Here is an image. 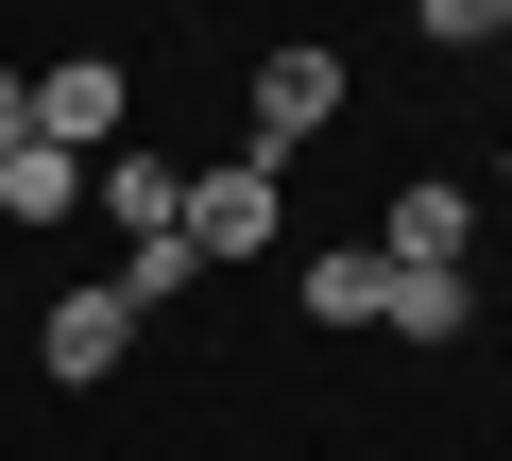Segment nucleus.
<instances>
[{
  "mask_svg": "<svg viewBox=\"0 0 512 461\" xmlns=\"http://www.w3.org/2000/svg\"><path fill=\"white\" fill-rule=\"evenodd\" d=\"M376 257H393V274H461V257H478V188H444V171H427V188H393Z\"/></svg>",
  "mask_w": 512,
  "mask_h": 461,
  "instance_id": "nucleus-5",
  "label": "nucleus"
},
{
  "mask_svg": "<svg viewBox=\"0 0 512 461\" xmlns=\"http://www.w3.org/2000/svg\"><path fill=\"white\" fill-rule=\"evenodd\" d=\"M35 359H52L69 393H86V376H120V359H137V308H120L103 274H86V291H52V308H35Z\"/></svg>",
  "mask_w": 512,
  "mask_h": 461,
  "instance_id": "nucleus-4",
  "label": "nucleus"
},
{
  "mask_svg": "<svg viewBox=\"0 0 512 461\" xmlns=\"http://www.w3.org/2000/svg\"><path fill=\"white\" fill-rule=\"evenodd\" d=\"M495 35H512V0H495Z\"/></svg>",
  "mask_w": 512,
  "mask_h": 461,
  "instance_id": "nucleus-11",
  "label": "nucleus"
},
{
  "mask_svg": "<svg viewBox=\"0 0 512 461\" xmlns=\"http://www.w3.org/2000/svg\"><path fill=\"white\" fill-rule=\"evenodd\" d=\"M376 274H393V257H376ZM376 325H393V342H461V325H478V291H461V274H393V291H376Z\"/></svg>",
  "mask_w": 512,
  "mask_h": 461,
  "instance_id": "nucleus-8",
  "label": "nucleus"
},
{
  "mask_svg": "<svg viewBox=\"0 0 512 461\" xmlns=\"http://www.w3.org/2000/svg\"><path fill=\"white\" fill-rule=\"evenodd\" d=\"M18 86H35V137H52V154H86V171L137 137V69H120V52H35Z\"/></svg>",
  "mask_w": 512,
  "mask_h": 461,
  "instance_id": "nucleus-2",
  "label": "nucleus"
},
{
  "mask_svg": "<svg viewBox=\"0 0 512 461\" xmlns=\"http://www.w3.org/2000/svg\"><path fill=\"white\" fill-rule=\"evenodd\" d=\"M171 240H188V274H239V257H274V240H291V171H256V154H205V171H188V205H171Z\"/></svg>",
  "mask_w": 512,
  "mask_h": 461,
  "instance_id": "nucleus-1",
  "label": "nucleus"
},
{
  "mask_svg": "<svg viewBox=\"0 0 512 461\" xmlns=\"http://www.w3.org/2000/svg\"><path fill=\"white\" fill-rule=\"evenodd\" d=\"M376 291H393L376 240H359V257H308V325H376Z\"/></svg>",
  "mask_w": 512,
  "mask_h": 461,
  "instance_id": "nucleus-9",
  "label": "nucleus"
},
{
  "mask_svg": "<svg viewBox=\"0 0 512 461\" xmlns=\"http://www.w3.org/2000/svg\"><path fill=\"white\" fill-rule=\"evenodd\" d=\"M69 205H86V154H52V137H18V154H0V222H18V240H52Z\"/></svg>",
  "mask_w": 512,
  "mask_h": 461,
  "instance_id": "nucleus-7",
  "label": "nucleus"
},
{
  "mask_svg": "<svg viewBox=\"0 0 512 461\" xmlns=\"http://www.w3.org/2000/svg\"><path fill=\"white\" fill-rule=\"evenodd\" d=\"M342 86H359V69H342L325 35H308V52H256V103H239V154H256V171H291V154H308V137L342 120Z\"/></svg>",
  "mask_w": 512,
  "mask_h": 461,
  "instance_id": "nucleus-3",
  "label": "nucleus"
},
{
  "mask_svg": "<svg viewBox=\"0 0 512 461\" xmlns=\"http://www.w3.org/2000/svg\"><path fill=\"white\" fill-rule=\"evenodd\" d=\"M35 137V86H18V52H0V154H18Z\"/></svg>",
  "mask_w": 512,
  "mask_h": 461,
  "instance_id": "nucleus-10",
  "label": "nucleus"
},
{
  "mask_svg": "<svg viewBox=\"0 0 512 461\" xmlns=\"http://www.w3.org/2000/svg\"><path fill=\"white\" fill-rule=\"evenodd\" d=\"M86 205H103V222H120V257H137V240H171V205H188V171H171V154H154V137H120V154H103V171H86Z\"/></svg>",
  "mask_w": 512,
  "mask_h": 461,
  "instance_id": "nucleus-6",
  "label": "nucleus"
}]
</instances>
